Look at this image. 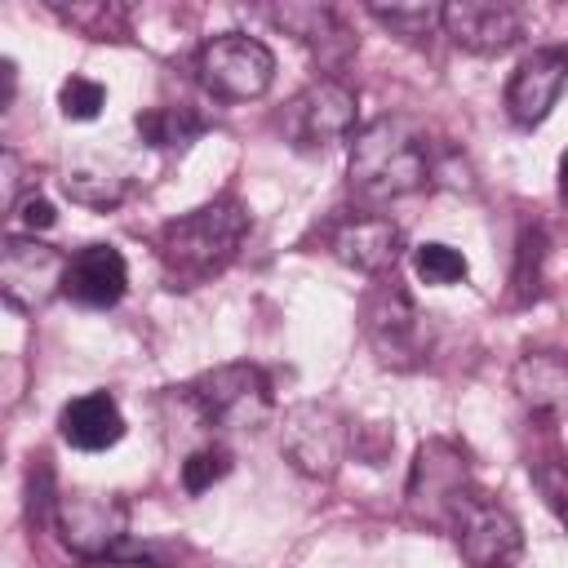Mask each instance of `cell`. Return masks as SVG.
Returning a JSON list of instances; mask_svg holds the SVG:
<instances>
[{
	"instance_id": "6da1fadb",
	"label": "cell",
	"mask_w": 568,
	"mask_h": 568,
	"mask_svg": "<svg viewBox=\"0 0 568 568\" xmlns=\"http://www.w3.org/2000/svg\"><path fill=\"white\" fill-rule=\"evenodd\" d=\"M244 235H248V209L240 200L222 195L213 204H200V209L164 222L155 235V253H160V266L173 280V288H195L235 262Z\"/></svg>"
},
{
	"instance_id": "7a4b0ae2",
	"label": "cell",
	"mask_w": 568,
	"mask_h": 568,
	"mask_svg": "<svg viewBox=\"0 0 568 568\" xmlns=\"http://www.w3.org/2000/svg\"><path fill=\"white\" fill-rule=\"evenodd\" d=\"M351 191L359 200H399L430 182V142L426 133L404 115H382L364 124L351 142Z\"/></svg>"
},
{
	"instance_id": "3957f363",
	"label": "cell",
	"mask_w": 568,
	"mask_h": 568,
	"mask_svg": "<svg viewBox=\"0 0 568 568\" xmlns=\"http://www.w3.org/2000/svg\"><path fill=\"white\" fill-rule=\"evenodd\" d=\"M475 479L470 462L453 439H426L413 457L408 488H404V510L422 528H457L462 510L475 501Z\"/></svg>"
},
{
	"instance_id": "277c9868",
	"label": "cell",
	"mask_w": 568,
	"mask_h": 568,
	"mask_svg": "<svg viewBox=\"0 0 568 568\" xmlns=\"http://www.w3.org/2000/svg\"><path fill=\"white\" fill-rule=\"evenodd\" d=\"M195 75L217 102H253L275 80V53L257 36L226 31L195 53Z\"/></svg>"
},
{
	"instance_id": "5b68a950",
	"label": "cell",
	"mask_w": 568,
	"mask_h": 568,
	"mask_svg": "<svg viewBox=\"0 0 568 568\" xmlns=\"http://www.w3.org/2000/svg\"><path fill=\"white\" fill-rule=\"evenodd\" d=\"M191 408L209 426H262L271 417V382L257 364H217L186 382Z\"/></svg>"
},
{
	"instance_id": "8992f818",
	"label": "cell",
	"mask_w": 568,
	"mask_h": 568,
	"mask_svg": "<svg viewBox=\"0 0 568 568\" xmlns=\"http://www.w3.org/2000/svg\"><path fill=\"white\" fill-rule=\"evenodd\" d=\"M62 541L84 559H142L129 546V506L115 493H67L58 497Z\"/></svg>"
},
{
	"instance_id": "52a82bcc",
	"label": "cell",
	"mask_w": 568,
	"mask_h": 568,
	"mask_svg": "<svg viewBox=\"0 0 568 568\" xmlns=\"http://www.w3.org/2000/svg\"><path fill=\"white\" fill-rule=\"evenodd\" d=\"M364 337L377 351V359L390 368H417L422 364V355H426L422 311L413 306V297L395 280H382L364 297Z\"/></svg>"
},
{
	"instance_id": "ba28073f",
	"label": "cell",
	"mask_w": 568,
	"mask_h": 568,
	"mask_svg": "<svg viewBox=\"0 0 568 568\" xmlns=\"http://www.w3.org/2000/svg\"><path fill=\"white\" fill-rule=\"evenodd\" d=\"M346 444H351V430H346V417L337 408H328V404H293L284 413L280 448L302 475L333 479L342 457H346Z\"/></svg>"
},
{
	"instance_id": "9c48e42d",
	"label": "cell",
	"mask_w": 568,
	"mask_h": 568,
	"mask_svg": "<svg viewBox=\"0 0 568 568\" xmlns=\"http://www.w3.org/2000/svg\"><path fill=\"white\" fill-rule=\"evenodd\" d=\"M67 280V257L36 235H9L0 248V293L13 311L36 315L44 302L62 293Z\"/></svg>"
},
{
	"instance_id": "30bf717a",
	"label": "cell",
	"mask_w": 568,
	"mask_h": 568,
	"mask_svg": "<svg viewBox=\"0 0 568 568\" xmlns=\"http://www.w3.org/2000/svg\"><path fill=\"white\" fill-rule=\"evenodd\" d=\"M355 89L342 84V80H315L306 84L288 106H284V133L293 146L302 151H315V146H328L337 138H346L355 129Z\"/></svg>"
},
{
	"instance_id": "8fae6325",
	"label": "cell",
	"mask_w": 568,
	"mask_h": 568,
	"mask_svg": "<svg viewBox=\"0 0 568 568\" xmlns=\"http://www.w3.org/2000/svg\"><path fill=\"white\" fill-rule=\"evenodd\" d=\"M453 532H457V550L470 568H515L524 555L519 519L506 506L488 501L484 493L462 510Z\"/></svg>"
},
{
	"instance_id": "7c38bea8",
	"label": "cell",
	"mask_w": 568,
	"mask_h": 568,
	"mask_svg": "<svg viewBox=\"0 0 568 568\" xmlns=\"http://www.w3.org/2000/svg\"><path fill=\"white\" fill-rule=\"evenodd\" d=\"M568 84V49H532L506 80V115L519 129H537Z\"/></svg>"
},
{
	"instance_id": "4fadbf2b",
	"label": "cell",
	"mask_w": 568,
	"mask_h": 568,
	"mask_svg": "<svg viewBox=\"0 0 568 568\" xmlns=\"http://www.w3.org/2000/svg\"><path fill=\"white\" fill-rule=\"evenodd\" d=\"M328 248L342 266L359 271V275H373V280H386L395 275L399 266V253H404V235L390 217L382 213H355L346 222L333 226L328 235Z\"/></svg>"
},
{
	"instance_id": "5bb4252c",
	"label": "cell",
	"mask_w": 568,
	"mask_h": 568,
	"mask_svg": "<svg viewBox=\"0 0 568 568\" xmlns=\"http://www.w3.org/2000/svg\"><path fill=\"white\" fill-rule=\"evenodd\" d=\"M444 36L466 53L493 58V53H506L524 36V22H519V9H510V4L453 0V4H444Z\"/></svg>"
},
{
	"instance_id": "9a60e30c",
	"label": "cell",
	"mask_w": 568,
	"mask_h": 568,
	"mask_svg": "<svg viewBox=\"0 0 568 568\" xmlns=\"http://www.w3.org/2000/svg\"><path fill=\"white\" fill-rule=\"evenodd\" d=\"M124 288H129V262H124V253L115 244H89L75 257H67L62 293L75 306L106 311V306H115L124 297Z\"/></svg>"
},
{
	"instance_id": "2e32d148",
	"label": "cell",
	"mask_w": 568,
	"mask_h": 568,
	"mask_svg": "<svg viewBox=\"0 0 568 568\" xmlns=\"http://www.w3.org/2000/svg\"><path fill=\"white\" fill-rule=\"evenodd\" d=\"M510 390L515 399L541 417V422H564L568 417V359L555 351H528L510 368Z\"/></svg>"
},
{
	"instance_id": "e0dca14e",
	"label": "cell",
	"mask_w": 568,
	"mask_h": 568,
	"mask_svg": "<svg viewBox=\"0 0 568 568\" xmlns=\"http://www.w3.org/2000/svg\"><path fill=\"white\" fill-rule=\"evenodd\" d=\"M271 22H280L284 31H293L324 67H342L351 53H355V36L351 27L337 18V9L328 4H280V9H266Z\"/></svg>"
},
{
	"instance_id": "ac0fdd59",
	"label": "cell",
	"mask_w": 568,
	"mask_h": 568,
	"mask_svg": "<svg viewBox=\"0 0 568 568\" xmlns=\"http://www.w3.org/2000/svg\"><path fill=\"white\" fill-rule=\"evenodd\" d=\"M58 430H62V439L71 448L102 453V448H111V444L124 439V413H120V404L106 390H89V395H75L58 413Z\"/></svg>"
},
{
	"instance_id": "d6986e66",
	"label": "cell",
	"mask_w": 568,
	"mask_h": 568,
	"mask_svg": "<svg viewBox=\"0 0 568 568\" xmlns=\"http://www.w3.org/2000/svg\"><path fill=\"white\" fill-rule=\"evenodd\" d=\"M53 13H58L71 31L89 36V40H124V36H129V9H124V4H115V0L53 4Z\"/></svg>"
},
{
	"instance_id": "ffe728a7",
	"label": "cell",
	"mask_w": 568,
	"mask_h": 568,
	"mask_svg": "<svg viewBox=\"0 0 568 568\" xmlns=\"http://www.w3.org/2000/svg\"><path fill=\"white\" fill-rule=\"evenodd\" d=\"M138 133L151 146H186L195 133H204V120L191 106H155L138 115Z\"/></svg>"
},
{
	"instance_id": "44dd1931",
	"label": "cell",
	"mask_w": 568,
	"mask_h": 568,
	"mask_svg": "<svg viewBox=\"0 0 568 568\" xmlns=\"http://www.w3.org/2000/svg\"><path fill=\"white\" fill-rule=\"evenodd\" d=\"M382 27H390L395 36H404V40H422V36H430L435 27H444V4H373L368 9Z\"/></svg>"
},
{
	"instance_id": "7402d4cb",
	"label": "cell",
	"mask_w": 568,
	"mask_h": 568,
	"mask_svg": "<svg viewBox=\"0 0 568 568\" xmlns=\"http://www.w3.org/2000/svg\"><path fill=\"white\" fill-rule=\"evenodd\" d=\"M413 271H417L422 284H439V288H444V284H462V280L470 275L466 257H462L453 244H417Z\"/></svg>"
},
{
	"instance_id": "603a6c76",
	"label": "cell",
	"mask_w": 568,
	"mask_h": 568,
	"mask_svg": "<svg viewBox=\"0 0 568 568\" xmlns=\"http://www.w3.org/2000/svg\"><path fill=\"white\" fill-rule=\"evenodd\" d=\"M226 475H231V448L226 444H204L182 462V488L186 493H204Z\"/></svg>"
},
{
	"instance_id": "cb8c5ba5",
	"label": "cell",
	"mask_w": 568,
	"mask_h": 568,
	"mask_svg": "<svg viewBox=\"0 0 568 568\" xmlns=\"http://www.w3.org/2000/svg\"><path fill=\"white\" fill-rule=\"evenodd\" d=\"M102 102H106V89L98 80H89V75H71L58 89V106H62L67 120H93L102 111Z\"/></svg>"
},
{
	"instance_id": "d4e9b609",
	"label": "cell",
	"mask_w": 568,
	"mask_h": 568,
	"mask_svg": "<svg viewBox=\"0 0 568 568\" xmlns=\"http://www.w3.org/2000/svg\"><path fill=\"white\" fill-rule=\"evenodd\" d=\"M532 479H537V488H541L546 506L555 510V519L568 528V470H559L555 462H541V466L532 470Z\"/></svg>"
},
{
	"instance_id": "484cf974",
	"label": "cell",
	"mask_w": 568,
	"mask_h": 568,
	"mask_svg": "<svg viewBox=\"0 0 568 568\" xmlns=\"http://www.w3.org/2000/svg\"><path fill=\"white\" fill-rule=\"evenodd\" d=\"M13 209H18V217H22L27 231H49V226L58 222V213H53V204H49L44 195H27V200H18Z\"/></svg>"
},
{
	"instance_id": "4316f807",
	"label": "cell",
	"mask_w": 568,
	"mask_h": 568,
	"mask_svg": "<svg viewBox=\"0 0 568 568\" xmlns=\"http://www.w3.org/2000/svg\"><path fill=\"white\" fill-rule=\"evenodd\" d=\"M559 195L568 200V151H564V160H559Z\"/></svg>"
}]
</instances>
